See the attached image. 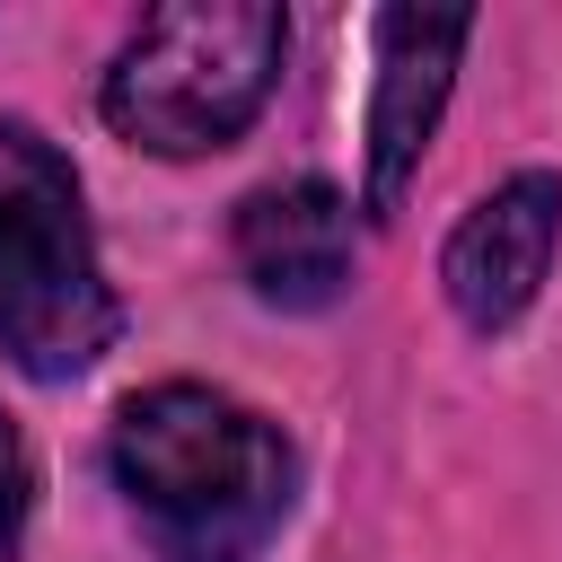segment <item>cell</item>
Returning a JSON list of instances; mask_svg holds the SVG:
<instances>
[{
	"mask_svg": "<svg viewBox=\"0 0 562 562\" xmlns=\"http://www.w3.org/2000/svg\"><path fill=\"white\" fill-rule=\"evenodd\" d=\"M114 483L167 562H255L290 518V439L220 386L167 378L114 413Z\"/></svg>",
	"mask_w": 562,
	"mask_h": 562,
	"instance_id": "1",
	"label": "cell"
},
{
	"mask_svg": "<svg viewBox=\"0 0 562 562\" xmlns=\"http://www.w3.org/2000/svg\"><path fill=\"white\" fill-rule=\"evenodd\" d=\"M281 53H290V18L263 0H167L114 53L105 123L149 158L228 149L263 114Z\"/></svg>",
	"mask_w": 562,
	"mask_h": 562,
	"instance_id": "2",
	"label": "cell"
},
{
	"mask_svg": "<svg viewBox=\"0 0 562 562\" xmlns=\"http://www.w3.org/2000/svg\"><path fill=\"white\" fill-rule=\"evenodd\" d=\"M114 342V290L70 158L35 123H0V351L61 386Z\"/></svg>",
	"mask_w": 562,
	"mask_h": 562,
	"instance_id": "3",
	"label": "cell"
},
{
	"mask_svg": "<svg viewBox=\"0 0 562 562\" xmlns=\"http://www.w3.org/2000/svg\"><path fill=\"white\" fill-rule=\"evenodd\" d=\"M553 246H562V176L518 167L509 184H492L457 220V237L439 255V290L474 334H509L536 307V290L553 272Z\"/></svg>",
	"mask_w": 562,
	"mask_h": 562,
	"instance_id": "4",
	"label": "cell"
},
{
	"mask_svg": "<svg viewBox=\"0 0 562 562\" xmlns=\"http://www.w3.org/2000/svg\"><path fill=\"white\" fill-rule=\"evenodd\" d=\"M378 79H369V220H386L439 132L457 53L474 44L465 9H378Z\"/></svg>",
	"mask_w": 562,
	"mask_h": 562,
	"instance_id": "5",
	"label": "cell"
},
{
	"mask_svg": "<svg viewBox=\"0 0 562 562\" xmlns=\"http://www.w3.org/2000/svg\"><path fill=\"white\" fill-rule=\"evenodd\" d=\"M228 246H237V272L263 307H290V316L334 307L342 281H351V202L316 176L263 184V193L237 202Z\"/></svg>",
	"mask_w": 562,
	"mask_h": 562,
	"instance_id": "6",
	"label": "cell"
},
{
	"mask_svg": "<svg viewBox=\"0 0 562 562\" xmlns=\"http://www.w3.org/2000/svg\"><path fill=\"white\" fill-rule=\"evenodd\" d=\"M18 527H26V448L0 413V562H18Z\"/></svg>",
	"mask_w": 562,
	"mask_h": 562,
	"instance_id": "7",
	"label": "cell"
}]
</instances>
